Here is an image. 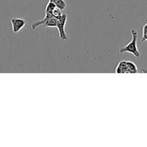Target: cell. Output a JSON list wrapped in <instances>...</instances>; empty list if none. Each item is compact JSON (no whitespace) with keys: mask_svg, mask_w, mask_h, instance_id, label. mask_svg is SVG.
<instances>
[{"mask_svg":"<svg viewBox=\"0 0 147 147\" xmlns=\"http://www.w3.org/2000/svg\"><path fill=\"white\" fill-rule=\"evenodd\" d=\"M146 40H147V31H146L143 32L142 38H141V42H144L146 41Z\"/></svg>","mask_w":147,"mask_h":147,"instance_id":"7","label":"cell"},{"mask_svg":"<svg viewBox=\"0 0 147 147\" xmlns=\"http://www.w3.org/2000/svg\"><path fill=\"white\" fill-rule=\"evenodd\" d=\"M131 35H132V40L128 43L127 45L121 47L120 49V53H129L132 54L134 57H139L141 54L138 50L137 47V37H138V32L135 30H131Z\"/></svg>","mask_w":147,"mask_h":147,"instance_id":"1","label":"cell"},{"mask_svg":"<svg viewBox=\"0 0 147 147\" xmlns=\"http://www.w3.org/2000/svg\"><path fill=\"white\" fill-rule=\"evenodd\" d=\"M49 1L53 2V4H56L58 8L61 10L65 9L66 8V6H67V4L64 0H49Z\"/></svg>","mask_w":147,"mask_h":147,"instance_id":"5","label":"cell"},{"mask_svg":"<svg viewBox=\"0 0 147 147\" xmlns=\"http://www.w3.org/2000/svg\"><path fill=\"white\" fill-rule=\"evenodd\" d=\"M53 17H54V18L58 19V18H59V17H60L62 14H63V13H62L61 9H60L58 8V7H56V8L54 9V10H53Z\"/></svg>","mask_w":147,"mask_h":147,"instance_id":"6","label":"cell"},{"mask_svg":"<svg viewBox=\"0 0 147 147\" xmlns=\"http://www.w3.org/2000/svg\"><path fill=\"white\" fill-rule=\"evenodd\" d=\"M66 20H67V16L65 14H63L59 18L56 19V28L59 30V38L62 41L67 40V36L65 32Z\"/></svg>","mask_w":147,"mask_h":147,"instance_id":"3","label":"cell"},{"mask_svg":"<svg viewBox=\"0 0 147 147\" xmlns=\"http://www.w3.org/2000/svg\"><path fill=\"white\" fill-rule=\"evenodd\" d=\"M116 73H136L138 68L136 65L129 60H122L117 65L115 69Z\"/></svg>","mask_w":147,"mask_h":147,"instance_id":"2","label":"cell"},{"mask_svg":"<svg viewBox=\"0 0 147 147\" xmlns=\"http://www.w3.org/2000/svg\"><path fill=\"white\" fill-rule=\"evenodd\" d=\"M12 27L13 32H18L22 29L24 28L26 24V22L24 19L22 18H12L11 20Z\"/></svg>","mask_w":147,"mask_h":147,"instance_id":"4","label":"cell"}]
</instances>
